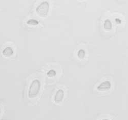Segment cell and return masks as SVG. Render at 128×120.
Instances as JSON below:
<instances>
[{"mask_svg":"<svg viewBox=\"0 0 128 120\" xmlns=\"http://www.w3.org/2000/svg\"><path fill=\"white\" fill-rule=\"evenodd\" d=\"M41 84L38 79H35L32 81L28 90V96L30 98L36 97L39 93Z\"/></svg>","mask_w":128,"mask_h":120,"instance_id":"obj_1","label":"cell"},{"mask_svg":"<svg viewBox=\"0 0 128 120\" xmlns=\"http://www.w3.org/2000/svg\"><path fill=\"white\" fill-rule=\"evenodd\" d=\"M49 4L46 1L41 3L36 8L37 14L40 17H45L47 16L49 11Z\"/></svg>","mask_w":128,"mask_h":120,"instance_id":"obj_2","label":"cell"},{"mask_svg":"<svg viewBox=\"0 0 128 120\" xmlns=\"http://www.w3.org/2000/svg\"><path fill=\"white\" fill-rule=\"evenodd\" d=\"M111 84L108 81H106L100 83L97 87L98 90L100 91H106L111 88Z\"/></svg>","mask_w":128,"mask_h":120,"instance_id":"obj_3","label":"cell"},{"mask_svg":"<svg viewBox=\"0 0 128 120\" xmlns=\"http://www.w3.org/2000/svg\"><path fill=\"white\" fill-rule=\"evenodd\" d=\"M64 96V91L62 89H59L56 92L54 96V101L56 103H59L62 101Z\"/></svg>","mask_w":128,"mask_h":120,"instance_id":"obj_4","label":"cell"},{"mask_svg":"<svg viewBox=\"0 0 128 120\" xmlns=\"http://www.w3.org/2000/svg\"><path fill=\"white\" fill-rule=\"evenodd\" d=\"M14 50L11 47H6L3 50V55L6 57H10L14 54Z\"/></svg>","mask_w":128,"mask_h":120,"instance_id":"obj_5","label":"cell"},{"mask_svg":"<svg viewBox=\"0 0 128 120\" xmlns=\"http://www.w3.org/2000/svg\"><path fill=\"white\" fill-rule=\"evenodd\" d=\"M104 29L106 31H110L112 28V24L110 20L106 19L104 21Z\"/></svg>","mask_w":128,"mask_h":120,"instance_id":"obj_6","label":"cell"},{"mask_svg":"<svg viewBox=\"0 0 128 120\" xmlns=\"http://www.w3.org/2000/svg\"><path fill=\"white\" fill-rule=\"evenodd\" d=\"M27 24L30 26H36L38 24V22L34 19H30L27 22Z\"/></svg>","mask_w":128,"mask_h":120,"instance_id":"obj_7","label":"cell"},{"mask_svg":"<svg viewBox=\"0 0 128 120\" xmlns=\"http://www.w3.org/2000/svg\"><path fill=\"white\" fill-rule=\"evenodd\" d=\"M85 55H86V52L84 49H80L78 50V57L79 59H83L84 58Z\"/></svg>","mask_w":128,"mask_h":120,"instance_id":"obj_8","label":"cell"},{"mask_svg":"<svg viewBox=\"0 0 128 120\" xmlns=\"http://www.w3.org/2000/svg\"><path fill=\"white\" fill-rule=\"evenodd\" d=\"M56 74V72L54 70H50L49 71H48L47 73V75L48 77L50 78H53V77H54L55 76Z\"/></svg>","mask_w":128,"mask_h":120,"instance_id":"obj_9","label":"cell"},{"mask_svg":"<svg viewBox=\"0 0 128 120\" xmlns=\"http://www.w3.org/2000/svg\"><path fill=\"white\" fill-rule=\"evenodd\" d=\"M115 22L117 24H120V23H121V20L120 19L116 18L115 19Z\"/></svg>","mask_w":128,"mask_h":120,"instance_id":"obj_10","label":"cell"},{"mask_svg":"<svg viewBox=\"0 0 128 120\" xmlns=\"http://www.w3.org/2000/svg\"><path fill=\"white\" fill-rule=\"evenodd\" d=\"M102 120H110V119H103Z\"/></svg>","mask_w":128,"mask_h":120,"instance_id":"obj_11","label":"cell"},{"mask_svg":"<svg viewBox=\"0 0 128 120\" xmlns=\"http://www.w3.org/2000/svg\"><path fill=\"white\" fill-rule=\"evenodd\" d=\"M1 109H0V114H1Z\"/></svg>","mask_w":128,"mask_h":120,"instance_id":"obj_12","label":"cell"},{"mask_svg":"<svg viewBox=\"0 0 128 120\" xmlns=\"http://www.w3.org/2000/svg\"><path fill=\"white\" fill-rule=\"evenodd\" d=\"M80 1H83V0H80Z\"/></svg>","mask_w":128,"mask_h":120,"instance_id":"obj_13","label":"cell"}]
</instances>
